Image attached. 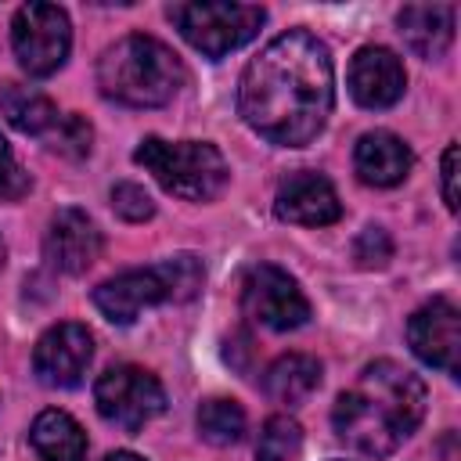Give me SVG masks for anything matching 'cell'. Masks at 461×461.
<instances>
[{
  "instance_id": "cell-1",
  "label": "cell",
  "mask_w": 461,
  "mask_h": 461,
  "mask_svg": "<svg viewBox=\"0 0 461 461\" xmlns=\"http://www.w3.org/2000/svg\"><path fill=\"white\" fill-rule=\"evenodd\" d=\"M335 104V76L328 47L306 32L288 29L274 36L241 72L238 112L263 140L281 148L310 144Z\"/></svg>"
},
{
  "instance_id": "cell-2",
  "label": "cell",
  "mask_w": 461,
  "mask_h": 461,
  "mask_svg": "<svg viewBox=\"0 0 461 461\" xmlns=\"http://www.w3.org/2000/svg\"><path fill=\"white\" fill-rule=\"evenodd\" d=\"M425 418V385L396 360L367 364L331 407L339 439L364 457H389Z\"/></svg>"
},
{
  "instance_id": "cell-3",
  "label": "cell",
  "mask_w": 461,
  "mask_h": 461,
  "mask_svg": "<svg viewBox=\"0 0 461 461\" xmlns=\"http://www.w3.org/2000/svg\"><path fill=\"white\" fill-rule=\"evenodd\" d=\"M97 86L108 101L130 108H158L184 86L180 58L155 36L130 32L97 58Z\"/></svg>"
},
{
  "instance_id": "cell-4",
  "label": "cell",
  "mask_w": 461,
  "mask_h": 461,
  "mask_svg": "<svg viewBox=\"0 0 461 461\" xmlns=\"http://www.w3.org/2000/svg\"><path fill=\"white\" fill-rule=\"evenodd\" d=\"M133 158L176 198L212 202L227 187V162L209 140H162L144 137Z\"/></svg>"
},
{
  "instance_id": "cell-5",
  "label": "cell",
  "mask_w": 461,
  "mask_h": 461,
  "mask_svg": "<svg viewBox=\"0 0 461 461\" xmlns=\"http://www.w3.org/2000/svg\"><path fill=\"white\" fill-rule=\"evenodd\" d=\"M173 25L180 29V36L202 50L205 58H223L238 47H245L267 11L256 4H230V0H202V4H173L169 7Z\"/></svg>"
},
{
  "instance_id": "cell-6",
  "label": "cell",
  "mask_w": 461,
  "mask_h": 461,
  "mask_svg": "<svg viewBox=\"0 0 461 461\" xmlns=\"http://www.w3.org/2000/svg\"><path fill=\"white\" fill-rule=\"evenodd\" d=\"M94 403L104 421L119 425L122 432H140L166 411V389L151 371L137 364H115L97 378Z\"/></svg>"
},
{
  "instance_id": "cell-7",
  "label": "cell",
  "mask_w": 461,
  "mask_h": 461,
  "mask_svg": "<svg viewBox=\"0 0 461 461\" xmlns=\"http://www.w3.org/2000/svg\"><path fill=\"white\" fill-rule=\"evenodd\" d=\"M11 47L29 76H54L72 47L68 14L58 4H22L11 22Z\"/></svg>"
},
{
  "instance_id": "cell-8",
  "label": "cell",
  "mask_w": 461,
  "mask_h": 461,
  "mask_svg": "<svg viewBox=\"0 0 461 461\" xmlns=\"http://www.w3.org/2000/svg\"><path fill=\"white\" fill-rule=\"evenodd\" d=\"M241 310L270 331H292V328L306 324V317H310V303H306L303 288L295 285V277H288L274 263H259V267L245 270Z\"/></svg>"
},
{
  "instance_id": "cell-9",
  "label": "cell",
  "mask_w": 461,
  "mask_h": 461,
  "mask_svg": "<svg viewBox=\"0 0 461 461\" xmlns=\"http://www.w3.org/2000/svg\"><path fill=\"white\" fill-rule=\"evenodd\" d=\"M407 342L414 357L429 367L457 378L461 371V313L450 299H432L418 306L407 321Z\"/></svg>"
},
{
  "instance_id": "cell-10",
  "label": "cell",
  "mask_w": 461,
  "mask_h": 461,
  "mask_svg": "<svg viewBox=\"0 0 461 461\" xmlns=\"http://www.w3.org/2000/svg\"><path fill=\"white\" fill-rule=\"evenodd\" d=\"M90 360H94V335L76 321L47 328L32 349V371L50 389L79 385Z\"/></svg>"
},
{
  "instance_id": "cell-11",
  "label": "cell",
  "mask_w": 461,
  "mask_h": 461,
  "mask_svg": "<svg viewBox=\"0 0 461 461\" xmlns=\"http://www.w3.org/2000/svg\"><path fill=\"white\" fill-rule=\"evenodd\" d=\"M173 303L169 299V277L166 267H144V270H126L94 288V306L112 321V324H133L148 306Z\"/></svg>"
},
{
  "instance_id": "cell-12",
  "label": "cell",
  "mask_w": 461,
  "mask_h": 461,
  "mask_svg": "<svg viewBox=\"0 0 461 461\" xmlns=\"http://www.w3.org/2000/svg\"><path fill=\"white\" fill-rule=\"evenodd\" d=\"M274 212L288 223L328 227L342 216V202H339L328 176H321L313 169H299V173H288L281 180L277 198H274Z\"/></svg>"
},
{
  "instance_id": "cell-13",
  "label": "cell",
  "mask_w": 461,
  "mask_h": 461,
  "mask_svg": "<svg viewBox=\"0 0 461 461\" xmlns=\"http://www.w3.org/2000/svg\"><path fill=\"white\" fill-rule=\"evenodd\" d=\"M407 72L389 47H360L349 61V94L360 108H393L403 97Z\"/></svg>"
},
{
  "instance_id": "cell-14",
  "label": "cell",
  "mask_w": 461,
  "mask_h": 461,
  "mask_svg": "<svg viewBox=\"0 0 461 461\" xmlns=\"http://www.w3.org/2000/svg\"><path fill=\"white\" fill-rule=\"evenodd\" d=\"M43 252L54 270L61 274H86L101 256V230L83 209H61L50 220Z\"/></svg>"
},
{
  "instance_id": "cell-15",
  "label": "cell",
  "mask_w": 461,
  "mask_h": 461,
  "mask_svg": "<svg viewBox=\"0 0 461 461\" xmlns=\"http://www.w3.org/2000/svg\"><path fill=\"white\" fill-rule=\"evenodd\" d=\"M353 169L371 187H393L411 173V148L389 130H371L353 148Z\"/></svg>"
},
{
  "instance_id": "cell-16",
  "label": "cell",
  "mask_w": 461,
  "mask_h": 461,
  "mask_svg": "<svg viewBox=\"0 0 461 461\" xmlns=\"http://www.w3.org/2000/svg\"><path fill=\"white\" fill-rule=\"evenodd\" d=\"M454 4H407L396 14L403 43L418 58H443L454 40Z\"/></svg>"
},
{
  "instance_id": "cell-17",
  "label": "cell",
  "mask_w": 461,
  "mask_h": 461,
  "mask_svg": "<svg viewBox=\"0 0 461 461\" xmlns=\"http://www.w3.org/2000/svg\"><path fill=\"white\" fill-rule=\"evenodd\" d=\"M29 443L40 454V461H83L86 457V432L79 429L72 414L58 407L36 414L29 429Z\"/></svg>"
},
{
  "instance_id": "cell-18",
  "label": "cell",
  "mask_w": 461,
  "mask_h": 461,
  "mask_svg": "<svg viewBox=\"0 0 461 461\" xmlns=\"http://www.w3.org/2000/svg\"><path fill=\"white\" fill-rule=\"evenodd\" d=\"M317 385H321V364L313 357H306V353H285L263 375L267 396L285 403V407L306 403L317 393Z\"/></svg>"
},
{
  "instance_id": "cell-19",
  "label": "cell",
  "mask_w": 461,
  "mask_h": 461,
  "mask_svg": "<svg viewBox=\"0 0 461 461\" xmlns=\"http://www.w3.org/2000/svg\"><path fill=\"white\" fill-rule=\"evenodd\" d=\"M0 112L18 133H32V137H47L54 130V122L61 119L47 94H40L32 86H22V83H4L0 86Z\"/></svg>"
},
{
  "instance_id": "cell-20",
  "label": "cell",
  "mask_w": 461,
  "mask_h": 461,
  "mask_svg": "<svg viewBox=\"0 0 461 461\" xmlns=\"http://www.w3.org/2000/svg\"><path fill=\"white\" fill-rule=\"evenodd\" d=\"M198 436L212 447H234L245 436V411L238 400L212 396L198 407Z\"/></svg>"
},
{
  "instance_id": "cell-21",
  "label": "cell",
  "mask_w": 461,
  "mask_h": 461,
  "mask_svg": "<svg viewBox=\"0 0 461 461\" xmlns=\"http://www.w3.org/2000/svg\"><path fill=\"white\" fill-rule=\"evenodd\" d=\"M303 447V429L288 414H270L256 436V461H295Z\"/></svg>"
},
{
  "instance_id": "cell-22",
  "label": "cell",
  "mask_w": 461,
  "mask_h": 461,
  "mask_svg": "<svg viewBox=\"0 0 461 461\" xmlns=\"http://www.w3.org/2000/svg\"><path fill=\"white\" fill-rule=\"evenodd\" d=\"M47 140H50V148H54L58 155H65V158H83V155H90L94 130H90V122H86L83 115H61V119L54 122V130L47 133Z\"/></svg>"
},
{
  "instance_id": "cell-23",
  "label": "cell",
  "mask_w": 461,
  "mask_h": 461,
  "mask_svg": "<svg viewBox=\"0 0 461 461\" xmlns=\"http://www.w3.org/2000/svg\"><path fill=\"white\" fill-rule=\"evenodd\" d=\"M162 267H166V277H169V299L173 303H187V299L198 295V288H202V263H198V256L176 252V256L162 259Z\"/></svg>"
},
{
  "instance_id": "cell-24",
  "label": "cell",
  "mask_w": 461,
  "mask_h": 461,
  "mask_svg": "<svg viewBox=\"0 0 461 461\" xmlns=\"http://www.w3.org/2000/svg\"><path fill=\"white\" fill-rule=\"evenodd\" d=\"M112 209L130 223H144V220H151L155 202L140 184H115L112 187Z\"/></svg>"
},
{
  "instance_id": "cell-25",
  "label": "cell",
  "mask_w": 461,
  "mask_h": 461,
  "mask_svg": "<svg viewBox=\"0 0 461 461\" xmlns=\"http://www.w3.org/2000/svg\"><path fill=\"white\" fill-rule=\"evenodd\" d=\"M353 259H357L360 267H367V270L385 267V263L393 259V238H389L382 227H364V230L357 234V241H353Z\"/></svg>"
},
{
  "instance_id": "cell-26",
  "label": "cell",
  "mask_w": 461,
  "mask_h": 461,
  "mask_svg": "<svg viewBox=\"0 0 461 461\" xmlns=\"http://www.w3.org/2000/svg\"><path fill=\"white\" fill-rule=\"evenodd\" d=\"M25 176H22V169H18V162H14V155H11V144L0 137V198H18L22 191H25Z\"/></svg>"
},
{
  "instance_id": "cell-27",
  "label": "cell",
  "mask_w": 461,
  "mask_h": 461,
  "mask_svg": "<svg viewBox=\"0 0 461 461\" xmlns=\"http://www.w3.org/2000/svg\"><path fill=\"white\" fill-rule=\"evenodd\" d=\"M439 173H443V202L450 212H457V144H447Z\"/></svg>"
},
{
  "instance_id": "cell-28",
  "label": "cell",
  "mask_w": 461,
  "mask_h": 461,
  "mask_svg": "<svg viewBox=\"0 0 461 461\" xmlns=\"http://www.w3.org/2000/svg\"><path fill=\"white\" fill-rule=\"evenodd\" d=\"M104 461H144V457H137V454H130V450H112Z\"/></svg>"
},
{
  "instance_id": "cell-29",
  "label": "cell",
  "mask_w": 461,
  "mask_h": 461,
  "mask_svg": "<svg viewBox=\"0 0 461 461\" xmlns=\"http://www.w3.org/2000/svg\"><path fill=\"white\" fill-rule=\"evenodd\" d=\"M4 256H7V249H4V241H0V267H4Z\"/></svg>"
}]
</instances>
